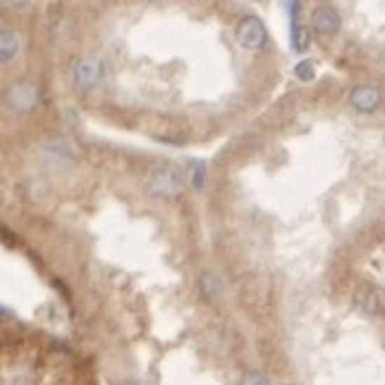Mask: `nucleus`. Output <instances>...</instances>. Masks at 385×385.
<instances>
[{"label":"nucleus","mask_w":385,"mask_h":385,"mask_svg":"<svg viewBox=\"0 0 385 385\" xmlns=\"http://www.w3.org/2000/svg\"><path fill=\"white\" fill-rule=\"evenodd\" d=\"M6 103L11 106L13 111H29L37 103V88H34L29 79H16L11 88L6 90Z\"/></svg>","instance_id":"20e7f679"},{"label":"nucleus","mask_w":385,"mask_h":385,"mask_svg":"<svg viewBox=\"0 0 385 385\" xmlns=\"http://www.w3.org/2000/svg\"><path fill=\"white\" fill-rule=\"evenodd\" d=\"M6 6H11V8H27L32 0H3Z\"/></svg>","instance_id":"ddd939ff"},{"label":"nucleus","mask_w":385,"mask_h":385,"mask_svg":"<svg viewBox=\"0 0 385 385\" xmlns=\"http://www.w3.org/2000/svg\"><path fill=\"white\" fill-rule=\"evenodd\" d=\"M185 185H187V175L175 164H161V166H154L143 180V187L145 193L151 198H158V201H175L185 193Z\"/></svg>","instance_id":"f257e3e1"},{"label":"nucleus","mask_w":385,"mask_h":385,"mask_svg":"<svg viewBox=\"0 0 385 385\" xmlns=\"http://www.w3.org/2000/svg\"><path fill=\"white\" fill-rule=\"evenodd\" d=\"M19 53V37L11 29H3L0 32V64H11Z\"/></svg>","instance_id":"1a4fd4ad"},{"label":"nucleus","mask_w":385,"mask_h":385,"mask_svg":"<svg viewBox=\"0 0 385 385\" xmlns=\"http://www.w3.org/2000/svg\"><path fill=\"white\" fill-rule=\"evenodd\" d=\"M383 61H385V50H383Z\"/></svg>","instance_id":"4468645a"},{"label":"nucleus","mask_w":385,"mask_h":385,"mask_svg":"<svg viewBox=\"0 0 385 385\" xmlns=\"http://www.w3.org/2000/svg\"><path fill=\"white\" fill-rule=\"evenodd\" d=\"M296 77L301 79V82H311V79H314V67H311L309 61L296 64Z\"/></svg>","instance_id":"9b49d317"},{"label":"nucleus","mask_w":385,"mask_h":385,"mask_svg":"<svg viewBox=\"0 0 385 385\" xmlns=\"http://www.w3.org/2000/svg\"><path fill=\"white\" fill-rule=\"evenodd\" d=\"M380 103H383V93L374 85H359L349 93V106L359 114H372L380 109Z\"/></svg>","instance_id":"39448f33"},{"label":"nucleus","mask_w":385,"mask_h":385,"mask_svg":"<svg viewBox=\"0 0 385 385\" xmlns=\"http://www.w3.org/2000/svg\"><path fill=\"white\" fill-rule=\"evenodd\" d=\"M106 79V61L98 55H82L74 64V85L82 90H95Z\"/></svg>","instance_id":"f03ea898"},{"label":"nucleus","mask_w":385,"mask_h":385,"mask_svg":"<svg viewBox=\"0 0 385 385\" xmlns=\"http://www.w3.org/2000/svg\"><path fill=\"white\" fill-rule=\"evenodd\" d=\"M241 385H269V380H266L264 374H259V372H248L245 377H243Z\"/></svg>","instance_id":"f8f14e48"},{"label":"nucleus","mask_w":385,"mask_h":385,"mask_svg":"<svg viewBox=\"0 0 385 385\" xmlns=\"http://www.w3.org/2000/svg\"><path fill=\"white\" fill-rule=\"evenodd\" d=\"M203 177H206V164L203 161H190V185L203 187Z\"/></svg>","instance_id":"9d476101"},{"label":"nucleus","mask_w":385,"mask_h":385,"mask_svg":"<svg viewBox=\"0 0 385 385\" xmlns=\"http://www.w3.org/2000/svg\"><path fill=\"white\" fill-rule=\"evenodd\" d=\"M235 40L245 50H262L266 43V27L259 16H243L235 27Z\"/></svg>","instance_id":"7ed1b4c3"},{"label":"nucleus","mask_w":385,"mask_h":385,"mask_svg":"<svg viewBox=\"0 0 385 385\" xmlns=\"http://www.w3.org/2000/svg\"><path fill=\"white\" fill-rule=\"evenodd\" d=\"M311 29L319 37H335L341 32V13L335 11L332 6H319L311 13Z\"/></svg>","instance_id":"423d86ee"},{"label":"nucleus","mask_w":385,"mask_h":385,"mask_svg":"<svg viewBox=\"0 0 385 385\" xmlns=\"http://www.w3.org/2000/svg\"><path fill=\"white\" fill-rule=\"evenodd\" d=\"M356 304L367 311V314H383L385 311V290L374 285L362 288V293L356 296Z\"/></svg>","instance_id":"0eeeda50"},{"label":"nucleus","mask_w":385,"mask_h":385,"mask_svg":"<svg viewBox=\"0 0 385 385\" xmlns=\"http://www.w3.org/2000/svg\"><path fill=\"white\" fill-rule=\"evenodd\" d=\"M198 290L201 296L206 298L209 304H219L222 296H224V288H222V280L214 272H203L198 277Z\"/></svg>","instance_id":"6e6552de"}]
</instances>
